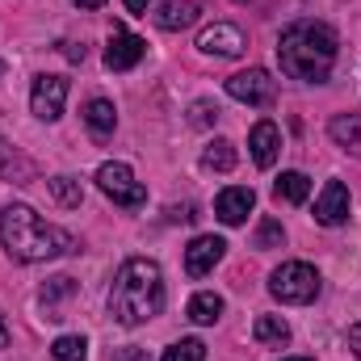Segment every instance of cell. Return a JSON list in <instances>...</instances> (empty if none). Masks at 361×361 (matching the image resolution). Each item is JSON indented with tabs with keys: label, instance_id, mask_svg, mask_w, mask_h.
Instances as JSON below:
<instances>
[{
	"label": "cell",
	"instance_id": "8992f818",
	"mask_svg": "<svg viewBox=\"0 0 361 361\" xmlns=\"http://www.w3.org/2000/svg\"><path fill=\"white\" fill-rule=\"evenodd\" d=\"M227 92H231L235 101H244V105L265 109V105H273V101H277V80H273L265 68H248V72L227 76Z\"/></svg>",
	"mask_w": 361,
	"mask_h": 361
},
{
	"label": "cell",
	"instance_id": "3957f363",
	"mask_svg": "<svg viewBox=\"0 0 361 361\" xmlns=\"http://www.w3.org/2000/svg\"><path fill=\"white\" fill-rule=\"evenodd\" d=\"M164 307V273L156 261L147 257H130L118 277H114V290H109V315L114 324L122 328H139L147 319H156Z\"/></svg>",
	"mask_w": 361,
	"mask_h": 361
},
{
	"label": "cell",
	"instance_id": "2e32d148",
	"mask_svg": "<svg viewBox=\"0 0 361 361\" xmlns=\"http://www.w3.org/2000/svg\"><path fill=\"white\" fill-rule=\"evenodd\" d=\"M328 135H332V143H341L349 156L361 160V114H336L328 122Z\"/></svg>",
	"mask_w": 361,
	"mask_h": 361
},
{
	"label": "cell",
	"instance_id": "ba28073f",
	"mask_svg": "<svg viewBox=\"0 0 361 361\" xmlns=\"http://www.w3.org/2000/svg\"><path fill=\"white\" fill-rule=\"evenodd\" d=\"M143 55H147V42H143L139 34H130L126 25H114L109 47H105V68H109V72H130Z\"/></svg>",
	"mask_w": 361,
	"mask_h": 361
},
{
	"label": "cell",
	"instance_id": "6da1fadb",
	"mask_svg": "<svg viewBox=\"0 0 361 361\" xmlns=\"http://www.w3.org/2000/svg\"><path fill=\"white\" fill-rule=\"evenodd\" d=\"M341 38L332 25L324 21H290L277 38V63L290 80H307V85H324L332 76Z\"/></svg>",
	"mask_w": 361,
	"mask_h": 361
},
{
	"label": "cell",
	"instance_id": "7a4b0ae2",
	"mask_svg": "<svg viewBox=\"0 0 361 361\" xmlns=\"http://www.w3.org/2000/svg\"><path fill=\"white\" fill-rule=\"evenodd\" d=\"M0 244L13 261L21 265H38V261H55V257H68L76 252V240L59 227H51L47 219H38L30 206L13 202L0 210Z\"/></svg>",
	"mask_w": 361,
	"mask_h": 361
},
{
	"label": "cell",
	"instance_id": "1f68e13d",
	"mask_svg": "<svg viewBox=\"0 0 361 361\" xmlns=\"http://www.w3.org/2000/svg\"><path fill=\"white\" fill-rule=\"evenodd\" d=\"M0 349H8V324H4V315H0Z\"/></svg>",
	"mask_w": 361,
	"mask_h": 361
},
{
	"label": "cell",
	"instance_id": "5bb4252c",
	"mask_svg": "<svg viewBox=\"0 0 361 361\" xmlns=\"http://www.w3.org/2000/svg\"><path fill=\"white\" fill-rule=\"evenodd\" d=\"M197 17H202V8H197L193 0H164V4L152 13V21H156L160 30H169V34H177V30H189Z\"/></svg>",
	"mask_w": 361,
	"mask_h": 361
},
{
	"label": "cell",
	"instance_id": "836d02e7",
	"mask_svg": "<svg viewBox=\"0 0 361 361\" xmlns=\"http://www.w3.org/2000/svg\"><path fill=\"white\" fill-rule=\"evenodd\" d=\"M0 80H4V59H0Z\"/></svg>",
	"mask_w": 361,
	"mask_h": 361
},
{
	"label": "cell",
	"instance_id": "9a60e30c",
	"mask_svg": "<svg viewBox=\"0 0 361 361\" xmlns=\"http://www.w3.org/2000/svg\"><path fill=\"white\" fill-rule=\"evenodd\" d=\"M85 126H89V135L97 139V143H105V139L114 135V126H118L114 101H105V97H92L89 105H85Z\"/></svg>",
	"mask_w": 361,
	"mask_h": 361
},
{
	"label": "cell",
	"instance_id": "484cf974",
	"mask_svg": "<svg viewBox=\"0 0 361 361\" xmlns=\"http://www.w3.org/2000/svg\"><path fill=\"white\" fill-rule=\"evenodd\" d=\"M281 240H286V231H281V223L277 219H261V227H257V235H252V248H281Z\"/></svg>",
	"mask_w": 361,
	"mask_h": 361
},
{
	"label": "cell",
	"instance_id": "ffe728a7",
	"mask_svg": "<svg viewBox=\"0 0 361 361\" xmlns=\"http://www.w3.org/2000/svg\"><path fill=\"white\" fill-rule=\"evenodd\" d=\"M185 315H189L193 324H219V315H223V298H219V294H210V290H202V294H193V298H189Z\"/></svg>",
	"mask_w": 361,
	"mask_h": 361
},
{
	"label": "cell",
	"instance_id": "7402d4cb",
	"mask_svg": "<svg viewBox=\"0 0 361 361\" xmlns=\"http://www.w3.org/2000/svg\"><path fill=\"white\" fill-rule=\"evenodd\" d=\"M51 193H55V202L68 206V210H76V206L85 202V189H80V180L76 177H55L51 180Z\"/></svg>",
	"mask_w": 361,
	"mask_h": 361
},
{
	"label": "cell",
	"instance_id": "7c38bea8",
	"mask_svg": "<svg viewBox=\"0 0 361 361\" xmlns=\"http://www.w3.org/2000/svg\"><path fill=\"white\" fill-rule=\"evenodd\" d=\"M252 206H257V193L244 189V185H231V189H223V193L214 197V214H219V223H227V227H240Z\"/></svg>",
	"mask_w": 361,
	"mask_h": 361
},
{
	"label": "cell",
	"instance_id": "8fae6325",
	"mask_svg": "<svg viewBox=\"0 0 361 361\" xmlns=\"http://www.w3.org/2000/svg\"><path fill=\"white\" fill-rule=\"evenodd\" d=\"M315 223H324V227L349 223V189H345V180H328L324 185V193L315 197Z\"/></svg>",
	"mask_w": 361,
	"mask_h": 361
},
{
	"label": "cell",
	"instance_id": "44dd1931",
	"mask_svg": "<svg viewBox=\"0 0 361 361\" xmlns=\"http://www.w3.org/2000/svg\"><path fill=\"white\" fill-rule=\"evenodd\" d=\"M273 193H277V202L302 206V202H307V193H311V180H307V173H281L277 185H273Z\"/></svg>",
	"mask_w": 361,
	"mask_h": 361
},
{
	"label": "cell",
	"instance_id": "ac0fdd59",
	"mask_svg": "<svg viewBox=\"0 0 361 361\" xmlns=\"http://www.w3.org/2000/svg\"><path fill=\"white\" fill-rule=\"evenodd\" d=\"M252 336H257V345L281 349V345H290V324H286L281 315H261V319L252 324Z\"/></svg>",
	"mask_w": 361,
	"mask_h": 361
},
{
	"label": "cell",
	"instance_id": "4316f807",
	"mask_svg": "<svg viewBox=\"0 0 361 361\" xmlns=\"http://www.w3.org/2000/svg\"><path fill=\"white\" fill-rule=\"evenodd\" d=\"M189 122H193V126H214V122H219V105H214V101H193Z\"/></svg>",
	"mask_w": 361,
	"mask_h": 361
},
{
	"label": "cell",
	"instance_id": "4fadbf2b",
	"mask_svg": "<svg viewBox=\"0 0 361 361\" xmlns=\"http://www.w3.org/2000/svg\"><path fill=\"white\" fill-rule=\"evenodd\" d=\"M248 147H252L257 169H273V164H277V152H281V130L273 126L269 118H265V122H257V126H252V135H248Z\"/></svg>",
	"mask_w": 361,
	"mask_h": 361
},
{
	"label": "cell",
	"instance_id": "e0dca14e",
	"mask_svg": "<svg viewBox=\"0 0 361 361\" xmlns=\"http://www.w3.org/2000/svg\"><path fill=\"white\" fill-rule=\"evenodd\" d=\"M34 173H38V169H34V164H30L17 147H8V143L0 139V177L13 180V185H30V180H34Z\"/></svg>",
	"mask_w": 361,
	"mask_h": 361
},
{
	"label": "cell",
	"instance_id": "603a6c76",
	"mask_svg": "<svg viewBox=\"0 0 361 361\" xmlns=\"http://www.w3.org/2000/svg\"><path fill=\"white\" fill-rule=\"evenodd\" d=\"M51 357L55 361H85L89 357V341L85 336H59L51 345Z\"/></svg>",
	"mask_w": 361,
	"mask_h": 361
},
{
	"label": "cell",
	"instance_id": "4dcf8cb0",
	"mask_svg": "<svg viewBox=\"0 0 361 361\" xmlns=\"http://www.w3.org/2000/svg\"><path fill=\"white\" fill-rule=\"evenodd\" d=\"M349 349L361 357V324H353V328H349Z\"/></svg>",
	"mask_w": 361,
	"mask_h": 361
},
{
	"label": "cell",
	"instance_id": "83f0119b",
	"mask_svg": "<svg viewBox=\"0 0 361 361\" xmlns=\"http://www.w3.org/2000/svg\"><path fill=\"white\" fill-rule=\"evenodd\" d=\"M109 361H152V357H147V349L126 345V349H114V357H109Z\"/></svg>",
	"mask_w": 361,
	"mask_h": 361
},
{
	"label": "cell",
	"instance_id": "5b68a950",
	"mask_svg": "<svg viewBox=\"0 0 361 361\" xmlns=\"http://www.w3.org/2000/svg\"><path fill=\"white\" fill-rule=\"evenodd\" d=\"M97 185H101V193L105 197H114L118 206H126V210H135V206H143L147 202V189L135 180V173L126 169V164H101L97 169Z\"/></svg>",
	"mask_w": 361,
	"mask_h": 361
},
{
	"label": "cell",
	"instance_id": "277c9868",
	"mask_svg": "<svg viewBox=\"0 0 361 361\" xmlns=\"http://www.w3.org/2000/svg\"><path fill=\"white\" fill-rule=\"evenodd\" d=\"M269 294L277 302H290V307H302L319 294V273L311 269L307 261H286L277 265L269 277Z\"/></svg>",
	"mask_w": 361,
	"mask_h": 361
},
{
	"label": "cell",
	"instance_id": "d6986e66",
	"mask_svg": "<svg viewBox=\"0 0 361 361\" xmlns=\"http://www.w3.org/2000/svg\"><path fill=\"white\" fill-rule=\"evenodd\" d=\"M235 143H227V139H214V143H206V152H202V169H210V173H231L235 169Z\"/></svg>",
	"mask_w": 361,
	"mask_h": 361
},
{
	"label": "cell",
	"instance_id": "e575fe53",
	"mask_svg": "<svg viewBox=\"0 0 361 361\" xmlns=\"http://www.w3.org/2000/svg\"><path fill=\"white\" fill-rule=\"evenodd\" d=\"M286 361H311V357H286Z\"/></svg>",
	"mask_w": 361,
	"mask_h": 361
},
{
	"label": "cell",
	"instance_id": "cb8c5ba5",
	"mask_svg": "<svg viewBox=\"0 0 361 361\" xmlns=\"http://www.w3.org/2000/svg\"><path fill=\"white\" fill-rule=\"evenodd\" d=\"M160 361H206V345L193 341V336H185V341H177V345H169Z\"/></svg>",
	"mask_w": 361,
	"mask_h": 361
},
{
	"label": "cell",
	"instance_id": "f1b7e54d",
	"mask_svg": "<svg viewBox=\"0 0 361 361\" xmlns=\"http://www.w3.org/2000/svg\"><path fill=\"white\" fill-rule=\"evenodd\" d=\"M59 51H63L72 63H85V55H89V51H85V47H76V42H59Z\"/></svg>",
	"mask_w": 361,
	"mask_h": 361
},
{
	"label": "cell",
	"instance_id": "9c48e42d",
	"mask_svg": "<svg viewBox=\"0 0 361 361\" xmlns=\"http://www.w3.org/2000/svg\"><path fill=\"white\" fill-rule=\"evenodd\" d=\"M197 47L206 51V55H219V59H235V55H244V30L240 25H231V21H214L210 30H202V38H197Z\"/></svg>",
	"mask_w": 361,
	"mask_h": 361
},
{
	"label": "cell",
	"instance_id": "30bf717a",
	"mask_svg": "<svg viewBox=\"0 0 361 361\" xmlns=\"http://www.w3.org/2000/svg\"><path fill=\"white\" fill-rule=\"evenodd\" d=\"M223 252H227V240L223 235H197L185 248V273L189 277H206V273L223 261Z\"/></svg>",
	"mask_w": 361,
	"mask_h": 361
},
{
	"label": "cell",
	"instance_id": "52a82bcc",
	"mask_svg": "<svg viewBox=\"0 0 361 361\" xmlns=\"http://www.w3.org/2000/svg\"><path fill=\"white\" fill-rule=\"evenodd\" d=\"M63 105H68V80H63V76H38V80H34V89H30V109H34V118L55 122V118L63 114Z\"/></svg>",
	"mask_w": 361,
	"mask_h": 361
},
{
	"label": "cell",
	"instance_id": "d4e9b609",
	"mask_svg": "<svg viewBox=\"0 0 361 361\" xmlns=\"http://www.w3.org/2000/svg\"><path fill=\"white\" fill-rule=\"evenodd\" d=\"M76 294V281L72 277H51L42 290H38V298H42V307H55L59 298H72Z\"/></svg>",
	"mask_w": 361,
	"mask_h": 361
},
{
	"label": "cell",
	"instance_id": "f546056e",
	"mask_svg": "<svg viewBox=\"0 0 361 361\" xmlns=\"http://www.w3.org/2000/svg\"><path fill=\"white\" fill-rule=\"evenodd\" d=\"M126 4V13H135V17H147V0H122Z\"/></svg>",
	"mask_w": 361,
	"mask_h": 361
},
{
	"label": "cell",
	"instance_id": "d6a6232c",
	"mask_svg": "<svg viewBox=\"0 0 361 361\" xmlns=\"http://www.w3.org/2000/svg\"><path fill=\"white\" fill-rule=\"evenodd\" d=\"M72 4H76V8H101L105 0H72Z\"/></svg>",
	"mask_w": 361,
	"mask_h": 361
}]
</instances>
